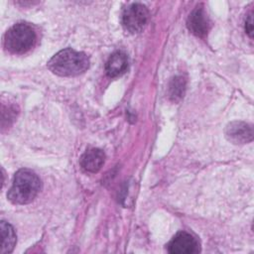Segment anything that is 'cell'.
Returning <instances> with one entry per match:
<instances>
[{"label":"cell","mask_w":254,"mask_h":254,"mask_svg":"<svg viewBox=\"0 0 254 254\" xmlns=\"http://www.w3.org/2000/svg\"><path fill=\"white\" fill-rule=\"evenodd\" d=\"M48 67L60 76H75L89 67V60L84 53L67 48L57 53L49 61Z\"/></svg>","instance_id":"cell-1"},{"label":"cell","mask_w":254,"mask_h":254,"mask_svg":"<svg viewBox=\"0 0 254 254\" xmlns=\"http://www.w3.org/2000/svg\"><path fill=\"white\" fill-rule=\"evenodd\" d=\"M41 190L39 177L29 169L19 170L13 180L7 196L15 204H26L31 202Z\"/></svg>","instance_id":"cell-2"},{"label":"cell","mask_w":254,"mask_h":254,"mask_svg":"<svg viewBox=\"0 0 254 254\" xmlns=\"http://www.w3.org/2000/svg\"><path fill=\"white\" fill-rule=\"evenodd\" d=\"M36 42V33L27 23H18L12 26L5 34L4 46L12 54L28 52Z\"/></svg>","instance_id":"cell-3"},{"label":"cell","mask_w":254,"mask_h":254,"mask_svg":"<svg viewBox=\"0 0 254 254\" xmlns=\"http://www.w3.org/2000/svg\"><path fill=\"white\" fill-rule=\"evenodd\" d=\"M150 13L147 7L140 3H132L122 12V25L126 31L135 34L140 33L149 21Z\"/></svg>","instance_id":"cell-4"},{"label":"cell","mask_w":254,"mask_h":254,"mask_svg":"<svg viewBox=\"0 0 254 254\" xmlns=\"http://www.w3.org/2000/svg\"><path fill=\"white\" fill-rule=\"evenodd\" d=\"M168 251L173 254H192L199 252V243L191 234L181 231L168 244Z\"/></svg>","instance_id":"cell-5"},{"label":"cell","mask_w":254,"mask_h":254,"mask_svg":"<svg viewBox=\"0 0 254 254\" xmlns=\"http://www.w3.org/2000/svg\"><path fill=\"white\" fill-rule=\"evenodd\" d=\"M187 26L193 35L199 38H205L207 36L210 22L202 5H198L192 10L188 18Z\"/></svg>","instance_id":"cell-6"},{"label":"cell","mask_w":254,"mask_h":254,"mask_svg":"<svg viewBox=\"0 0 254 254\" xmlns=\"http://www.w3.org/2000/svg\"><path fill=\"white\" fill-rule=\"evenodd\" d=\"M227 139L234 144H243L252 140V127L244 122H231L227 125L225 130Z\"/></svg>","instance_id":"cell-7"},{"label":"cell","mask_w":254,"mask_h":254,"mask_svg":"<svg viewBox=\"0 0 254 254\" xmlns=\"http://www.w3.org/2000/svg\"><path fill=\"white\" fill-rule=\"evenodd\" d=\"M105 161V154L100 149H90L86 151L79 160L81 168L89 173L98 172Z\"/></svg>","instance_id":"cell-8"},{"label":"cell","mask_w":254,"mask_h":254,"mask_svg":"<svg viewBox=\"0 0 254 254\" xmlns=\"http://www.w3.org/2000/svg\"><path fill=\"white\" fill-rule=\"evenodd\" d=\"M128 67V58L123 52H115L110 56L106 64L105 71L109 77H117L125 73Z\"/></svg>","instance_id":"cell-9"},{"label":"cell","mask_w":254,"mask_h":254,"mask_svg":"<svg viewBox=\"0 0 254 254\" xmlns=\"http://www.w3.org/2000/svg\"><path fill=\"white\" fill-rule=\"evenodd\" d=\"M1 229V236H2V243H1V254L10 253L13 251L15 244H16V234L14 228L6 221L2 220L0 223Z\"/></svg>","instance_id":"cell-10"},{"label":"cell","mask_w":254,"mask_h":254,"mask_svg":"<svg viewBox=\"0 0 254 254\" xmlns=\"http://www.w3.org/2000/svg\"><path fill=\"white\" fill-rule=\"evenodd\" d=\"M184 90H185L184 78L180 76L175 77L170 85V96L173 98V100H177L183 96Z\"/></svg>","instance_id":"cell-11"},{"label":"cell","mask_w":254,"mask_h":254,"mask_svg":"<svg viewBox=\"0 0 254 254\" xmlns=\"http://www.w3.org/2000/svg\"><path fill=\"white\" fill-rule=\"evenodd\" d=\"M245 31L249 35V37L252 38V36H253V15H252V13H250L246 19Z\"/></svg>","instance_id":"cell-12"}]
</instances>
